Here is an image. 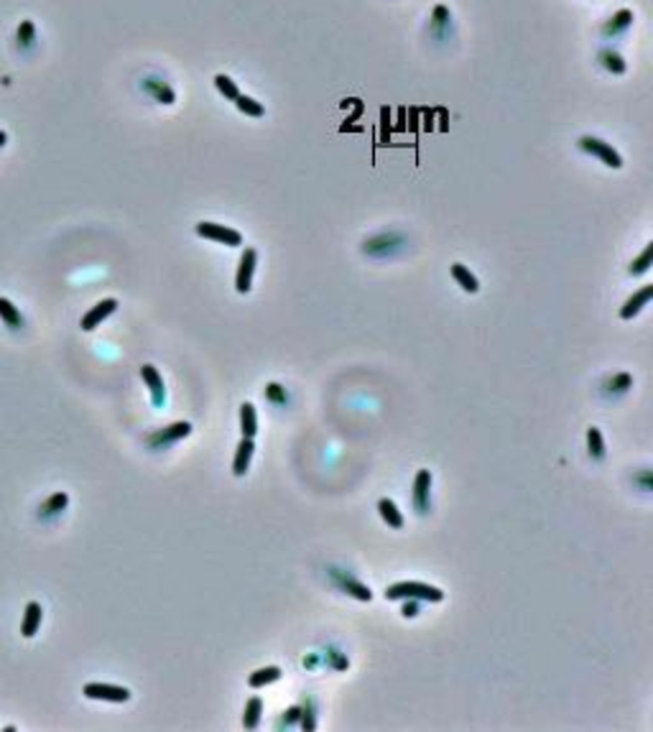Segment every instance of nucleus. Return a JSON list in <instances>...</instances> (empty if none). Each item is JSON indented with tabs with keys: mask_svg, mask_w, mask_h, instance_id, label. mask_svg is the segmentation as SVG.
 Returning <instances> with one entry per match:
<instances>
[{
	"mask_svg": "<svg viewBox=\"0 0 653 732\" xmlns=\"http://www.w3.org/2000/svg\"><path fill=\"white\" fill-rule=\"evenodd\" d=\"M386 599H424V602H441L444 592L439 587L427 582H396L386 590Z\"/></svg>",
	"mask_w": 653,
	"mask_h": 732,
	"instance_id": "1",
	"label": "nucleus"
},
{
	"mask_svg": "<svg viewBox=\"0 0 653 732\" xmlns=\"http://www.w3.org/2000/svg\"><path fill=\"white\" fill-rule=\"evenodd\" d=\"M577 146L585 151V154L594 156V159H600L605 166L610 169H623V156L615 151L610 143H605L602 138H594V135H582L580 140H577Z\"/></svg>",
	"mask_w": 653,
	"mask_h": 732,
	"instance_id": "2",
	"label": "nucleus"
},
{
	"mask_svg": "<svg viewBox=\"0 0 653 732\" xmlns=\"http://www.w3.org/2000/svg\"><path fill=\"white\" fill-rule=\"evenodd\" d=\"M194 230H197L200 238L214 240V243H220V245H227V248H240L243 245V235L227 225H217V222H200Z\"/></svg>",
	"mask_w": 653,
	"mask_h": 732,
	"instance_id": "3",
	"label": "nucleus"
},
{
	"mask_svg": "<svg viewBox=\"0 0 653 732\" xmlns=\"http://www.w3.org/2000/svg\"><path fill=\"white\" fill-rule=\"evenodd\" d=\"M403 243H406V238H403L401 233H383V235H375V238L365 240L362 253L373 255V258H383V255L396 253V250H398Z\"/></svg>",
	"mask_w": 653,
	"mask_h": 732,
	"instance_id": "4",
	"label": "nucleus"
},
{
	"mask_svg": "<svg viewBox=\"0 0 653 732\" xmlns=\"http://www.w3.org/2000/svg\"><path fill=\"white\" fill-rule=\"evenodd\" d=\"M189 434H192V424H189V421H176V424L166 426V429H161V432H154L146 441L151 449H166V446L176 444V441L189 437Z\"/></svg>",
	"mask_w": 653,
	"mask_h": 732,
	"instance_id": "5",
	"label": "nucleus"
},
{
	"mask_svg": "<svg viewBox=\"0 0 653 732\" xmlns=\"http://www.w3.org/2000/svg\"><path fill=\"white\" fill-rule=\"evenodd\" d=\"M413 511L416 513H429L432 511V472L429 470H419L416 477H413Z\"/></svg>",
	"mask_w": 653,
	"mask_h": 732,
	"instance_id": "6",
	"label": "nucleus"
},
{
	"mask_svg": "<svg viewBox=\"0 0 653 732\" xmlns=\"http://www.w3.org/2000/svg\"><path fill=\"white\" fill-rule=\"evenodd\" d=\"M255 266H258V253H255V248H245V253L240 255L238 276H235V288H238V293H248L250 288H253Z\"/></svg>",
	"mask_w": 653,
	"mask_h": 732,
	"instance_id": "7",
	"label": "nucleus"
},
{
	"mask_svg": "<svg viewBox=\"0 0 653 732\" xmlns=\"http://www.w3.org/2000/svg\"><path fill=\"white\" fill-rule=\"evenodd\" d=\"M140 90H143L148 97H154L156 102H161V105H173V102H176V92L171 90V85L164 82L161 77H154V74L140 80Z\"/></svg>",
	"mask_w": 653,
	"mask_h": 732,
	"instance_id": "8",
	"label": "nucleus"
},
{
	"mask_svg": "<svg viewBox=\"0 0 653 732\" xmlns=\"http://www.w3.org/2000/svg\"><path fill=\"white\" fill-rule=\"evenodd\" d=\"M85 697L87 699H102V702H128L130 699V692H128L126 686H115V684H85Z\"/></svg>",
	"mask_w": 653,
	"mask_h": 732,
	"instance_id": "9",
	"label": "nucleus"
},
{
	"mask_svg": "<svg viewBox=\"0 0 653 732\" xmlns=\"http://www.w3.org/2000/svg\"><path fill=\"white\" fill-rule=\"evenodd\" d=\"M140 378H143V383L151 391V403L156 408H161L166 403V388H164V378L159 375V370L154 365H143L140 367Z\"/></svg>",
	"mask_w": 653,
	"mask_h": 732,
	"instance_id": "10",
	"label": "nucleus"
},
{
	"mask_svg": "<svg viewBox=\"0 0 653 732\" xmlns=\"http://www.w3.org/2000/svg\"><path fill=\"white\" fill-rule=\"evenodd\" d=\"M115 309H118V299H102V301H97V304H94V307L90 309V312H87L85 317H82V329H85V332H92L94 327H100L102 322H105L107 317H110V314L115 312Z\"/></svg>",
	"mask_w": 653,
	"mask_h": 732,
	"instance_id": "11",
	"label": "nucleus"
},
{
	"mask_svg": "<svg viewBox=\"0 0 653 732\" xmlns=\"http://www.w3.org/2000/svg\"><path fill=\"white\" fill-rule=\"evenodd\" d=\"M332 579H334V585L340 587V590H345L347 594H353L355 599H362V602H370V599H373L370 587H365L362 582H358L355 577H350V574H342V572H337V569H332Z\"/></svg>",
	"mask_w": 653,
	"mask_h": 732,
	"instance_id": "12",
	"label": "nucleus"
},
{
	"mask_svg": "<svg viewBox=\"0 0 653 732\" xmlns=\"http://www.w3.org/2000/svg\"><path fill=\"white\" fill-rule=\"evenodd\" d=\"M651 299H653V283H648V286L638 288V291H635L633 296H630V299L623 304V309H620V317H623V319H633L640 309L648 307V301H651Z\"/></svg>",
	"mask_w": 653,
	"mask_h": 732,
	"instance_id": "13",
	"label": "nucleus"
},
{
	"mask_svg": "<svg viewBox=\"0 0 653 732\" xmlns=\"http://www.w3.org/2000/svg\"><path fill=\"white\" fill-rule=\"evenodd\" d=\"M253 452H255V441H253V439H245V437H243L240 444H238V452H235L233 475L243 477V475L248 472V467H250V460H253Z\"/></svg>",
	"mask_w": 653,
	"mask_h": 732,
	"instance_id": "14",
	"label": "nucleus"
},
{
	"mask_svg": "<svg viewBox=\"0 0 653 732\" xmlns=\"http://www.w3.org/2000/svg\"><path fill=\"white\" fill-rule=\"evenodd\" d=\"M41 618H44V610H41L39 602H28L26 613H23V623H20V633L23 638H34L41 628Z\"/></svg>",
	"mask_w": 653,
	"mask_h": 732,
	"instance_id": "15",
	"label": "nucleus"
},
{
	"mask_svg": "<svg viewBox=\"0 0 653 732\" xmlns=\"http://www.w3.org/2000/svg\"><path fill=\"white\" fill-rule=\"evenodd\" d=\"M630 23H633V11L623 8V11H618V13L602 26V36H607V39H610V36H620L623 31L630 28Z\"/></svg>",
	"mask_w": 653,
	"mask_h": 732,
	"instance_id": "16",
	"label": "nucleus"
},
{
	"mask_svg": "<svg viewBox=\"0 0 653 732\" xmlns=\"http://www.w3.org/2000/svg\"><path fill=\"white\" fill-rule=\"evenodd\" d=\"M452 28V11L447 6H434L432 11V31L437 39H447V31Z\"/></svg>",
	"mask_w": 653,
	"mask_h": 732,
	"instance_id": "17",
	"label": "nucleus"
},
{
	"mask_svg": "<svg viewBox=\"0 0 653 732\" xmlns=\"http://www.w3.org/2000/svg\"><path fill=\"white\" fill-rule=\"evenodd\" d=\"M452 279L457 281V286H460L462 291H467V293L480 291V281L475 279V273L467 266H462V263H454L452 266Z\"/></svg>",
	"mask_w": 653,
	"mask_h": 732,
	"instance_id": "18",
	"label": "nucleus"
},
{
	"mask_svg": "<svg viewBox=\"0 0 653 732\" xmlns=\"http://www.w3.org/2000/svg\"><path fill=\"white\" fill-rule=\"evenodd\" d=\"M378 513H380V518L388 523V528H396V531H398V528H403V516H401L398 506H396L391 498H380L378 500Z\"/></svg>",
	"mask_w": 653,
	"mask_h": 732,
	"instance_id": "19",
	"label": "nucleus"
},
{
	"mask_svg": "<svg viewBox=\"0 0 653 732\" xmlns=\"http://www.w3.org/2000/svg\"><path fill=\"white\" fill-rule=\"evenodd\" d=\"M69 506V495L61 490V493H54L51 498L44 500V506L39 508V518H54V516H59L64 508Z\"/></svg>",
	"mask_w": 653,
	"mask_h": 732,
	"instance_id": "20",
	"label": "nucleus"
},
{
	"mask_svg": "<svg viewBox=\"0 0 653 732\" xmlns=\"http://www.w3.org/2000/svg\"><path fill=\"white\" fill-rule=\"evenodd\" d=\"M240 432L245 439H253L258 434V416H255L253 403H243L240 406Z\"/></svg>",
	"mask_w": 653,
	"mask_h": 732,
	"instance_id": "21",
	"label": "nucleus"
},
{
	"mask_svg": "<svg viewBox=\"0 0 653 732\" xmlns=\"http://www.w3.org/2000/svg\"><path fill=\"white\" fill-rule=\"evenodd\" d=\"M587 449H590V457H592L594 462L605 460V439H602L597 426H590V429H587Z\"/></svg>",
	"mask_w": 653,
	"mask_h": 732,
	"instance_id": "22",
	"label": "nucleus"
},
{
	"mask_svg": "<svg viewBox=\"0 0 653 732\" xmlns=\"http://www.w3.org/2000/svg\"><path fill=\"white\" fill-rule=\"evenodd\" d=\"M0 319L6 322V327H11V329L23 327V317H20L18 307L11 299H3V296H0Z\"/></svg>",
	"mask_w": 653,
	"mask_h": 732,
	"instance_id": "23",
	"label": "nucleus"
},
{
	"mask_svg": "<svg viewBox=\"0 0 653 732\" xmlns=\"http://www.w3.org/2000/svg\"><path fill=\"white\" fill-rule=\"evenodd\" d=\"M279 679H281V669H279V666H266V669H258V671L250 673L248 684L253 686V689H260V686L274 684V681H279Z\"/></svg>",
	"mask_w": 653,
	"mask_h": 732,
	"instance_id": "24",
	"label": "nucleus"
},
{
	"mask_svg": "<svg viewBox=\"0 0 653 732\" xmlns=\"http://www.w3.org/2000/svg\"><path fill=\"white\" fill-rule=\"evenodd\" d=\"M597 59H600V64L607 69V72H613V74H625V69H628L625 59H623L615 49H602Z\"/></svg>",
	"mask_w": 653,
	"mask_h": 732,
	"instance_id": "25",
	"label": "nucleus"
},
{
	"mask_svg": "<svg viewBox=\"0 0 653 732\" xmlns=\"http://www.w3.org/2000/svg\"><path fill=\"white\" fill-rule=\"evenodd\" d=\"M260 714H263V699L260 697L248 699L245 714H243V725H245V730H255V727L260 725Z\"/></svg>",
	"mask_w": 653,
	"mask_h": 732,
	"instance_id": "26",
	"label": "nucleus"
},
{
	"mask_svg": "<svg viewBox=\"0 0 653 732\" xmlns=\"http://www.w3.org/2000/svg\"><path fill=\"white\" fill-rule=\"evenodd\" d=\"M235 107L240 110L243 115H248V118H263L266 115V107L260 105L255 97H250V94H238V100H235Z\"/></svg>",
	"mask_w": 653,
	"mask_h": 732,
	"instance_id": "27",
	"label": "nucleus"
},
{
	"mask_svg": "<svg viewBox=\"0 0 653 732\" xmlns=\"http://www.w3.org/2000/svg\"><path fill=\"white\" fill-rule=\"evenodd\" d=\"M651 266H653V243H648L646 250H643V253H640L638 258L630 263L628 273H630V276H643V273L651 271Z\"/></svg>",
	"mask_w": 653,
	"mask_h": 732,
	"instance_id": "28",
	"label": "nucleus"
},
{
	"mask_svg": "<svg viewBox=\"0 0 653 732\" xmlns=\"http://www.w3.org/2000/svg\"><path fill=\"white\" fill-rule=\"evenodd\" d=\"M16 36H18V47L20 49H31L36 44V23L31 18L20 20Z\"/></svg>",
	"mask_w": 653,
	"mask_h": 732,
	"instance_id": "29",
	"label": "nucleus"
},
{
	"mask_svg": "<svg viewBox=\"0 0 653 732\" xmlns=\"http://www.w3.org/2000/svg\"><path fill=\"white\" fill-rule=\"evenodd\" d=\"M214 87H217V92L225 97V100L235 102L238 100V94H240V90H238V85H235L233 77H227V74H217L214 77Z\"/></svg>",
	"mask_w": 653,
	"mask_h": 732,
	"instance_id": "30",
	"label": "nucleus"
},
{
	"mask_svg": "<svg viewBox=\"0 0 653 732\" xmlns=\"http://www.w3.org/2000/svg\"><path fill=\"white\" fill-rule=\"evenodd\" d=\"M391 110L388 107H380V143L388 146L391 143Z\"/></svg>",
	"mask_w": 653,
	"mask_h": 732,
	"instance_id": "31",
	"label": "nucleus"
},
{
	"mask_svg": "<svg viewBox=\"0 0 653 732\" xmlns=\"http://www.w3.org/2000/svg\"><path fill=\"white\" fill-rule=\"evenodd\" d=\"M607 388L615 393H625L628 388H633V378H630L628 373H620V375H615L613 380H607Z\"/></svg>",
	"mask_w": 653,
	"mask_h": 732,
	"instance_id": "32",
	"label": "nucleus"
},
{
	"mask_svg": "<svg viewBox=\"0 0 653 732\" xmlns=\"http://www.w3.org/2000/svg\"><path fill=\"white\" fill-rule=\"evenodd\" d=\"M266 396H268V401H271V403H279V406H283V403H286V401H288V396H286V388H281L279 383H268V388H266Z\"/></svg>",
	"mask_w": 653,
	"mask_h": 732,
	"instance_id": "33",
	"label": "nucleus"
},
{
	"mask_svg": "<svg viewBox=\"0 0 653 732\" xmlns=\"http://www.w3.org/2000/svg\"><path fill=\"white\" fill-rule=\"evenodd\" d=\"M421 115H424V130H434V110L421 107Z\"/></svg>",
	"mask_w": 653,
	"mask_h": 732,
	"instance_id": "34",
	"label": "nucleus"
},
{
	"mask_svg": "<svg viewBox=\"0 0 653 732\" xmlns=\"http://www.w3.org/2000/svg\"><path fill=\"white\" fill-rule=\"evenodd\" d=\"M406 113L411 115V123H406V128H411V130H419V107H408Z\"/></svg>",
	"mask_w": 653,
	"mask_h": 732,
	"instance_id": "35",
	"label": "nucleus"
},
{
	"mask_svg": "<svg viewBox=\"0 0 653 732\" xmlns=\"http://www.w3.org/2000/svg\"><path fill=\"white\" fill-rule=\"evenodd\" d=\"M401 613H403V618H416V615H419V605H416V602H406Z\"/></svg>",
	"mask_w": 653,
	"mask_h": 732,
	"instance_id": "36",
	"label": "nucleus"
},
{
	"mask_svg": "<svg viewBox=\"0 0 653 732\" xmlns=\"http://www.w3.org/2000/svg\"><path fill=\"white\" fill-rule=\"evenodd\" d=\"M434 113H437V115H439V130H447V120H449V113H447V110H444V107H437V110H434Z\"/></svg>",
	"mask_w": 653,
	"mask_h": 732,
	"instance_id": "37",
	"label": "nucleus"
},
{
	"mask_svg": "<svg viewBox=\"0 0 653 732\" xmlns=\"http://www.w3.org/2000/svg\"><path fill=\"white\" fill-rule=\"evenodd\" d=\"M396 130H408L406 128V107H398V123H396Z\"/></svg>",
	"mask_w": 653,
	"mask_h": 732,
	"instance_id": "38",
	"label": "nucleus"
},
{
	"mask_svg": "<svg viewBox=\"0 0 653 732\" xmlns=\"http://www.w3.org/2000/svg\"><path fill=\"white\" fill-rule=\"evenodd\" d=\"M6 143H8V133H6V130H0V148L6 146Z\"/></svg>",
	"mask_w": 653,
	"mask_h": 732,
	"instance_id": "39",
	"label": "nucleus"
}]
</instances>
